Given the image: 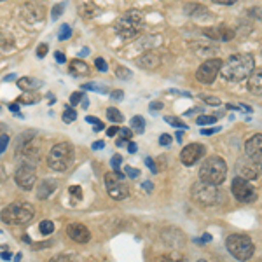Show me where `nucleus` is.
<instances>
[{"mask_svg": "<svg viewBox=\"0 0 262 262\" xmlns=\"http://www.w3.org/2000/svg\"><path fill=\"white\" fill-rule=\"evenodd\" d=\"M54 58H56V61H60V63H65V61H67L65 54H63V53H60V51H58V53L54 54Z\"/></svg>", "mask_w": 262, "mask_h": 262, "instance_id": "nucleus-54", "label": "nucleus"}, {"mask_svg": "<svg viewBox=\"0 0 262 262\" xmlns=\"http://www.w3.org/2000/svg\"><path fill=\"white\" fill-rule=\"evenodd\" d=\"M184 12L189 16H208L206 7L201 4H187V6H184Z\"/></svg>", "mask_w": 262, "mask_h": 262, "instance_id": "nucleus-22", "label": "nucleus"}, {"mask_svg": "<svg viewBox=\"0 0 262 262\" xmlns=\"http://www.w3.org/2000/svg\"><path fill=\"white\" fill-rule=\"evenodd\" d=\"M48 44H40L39 46V48H37V56H39V58H44L46 56V54H48Z\"/></svg>", "mask_w": 262, "mask_h": 262, "instance_id": "nucleus-45", "label": "nucleus"}, {"mask_svg": "<svg viewBox=\"0 0 262 262\" xmlns=\"http://www.w3.org/2000/svg\"><path fill=\"white\" fill-rule=\"evenodd\" d=\"M0 2H4V0H0Z\"/></svg>", "mask_w": 262, "mask_h": 262, "instance_id": "nucleus-63", "label": "nucleus"}, {"mask_svg": "<svg viewBox=\"0 0 262 262\" xmlns=\"http://www.w3.org/2000/svg\"><path fill=\"white\" fill-rule=\"evenodd\" d=\"M116 77L122 79V81H128L129 77H133V72H131L129 69H126V67H122V65H117L116 67Z\"/></svg>", "mask_w": 262, "mask_h": 262, "instance_id": "nucleus-28", "label": "nucleus"}, {"mask_svg": "<svg viewBox=\"0 0 262 262\" xmlns=\"http://www.w3.org/2000/svg\"><path fill=\"white\" fill-rule=\"evenodd\" d=\"M137 65L145 70H154L161 65V58L156 53H152V51H147V53H143L142 56L137 58Z\"/></svg>", "mask_w": 262, "mask_h": 262, "instance_id": "nucleus-17", "label": "nucleus"}, {"mask_svg": "<svg viewBox=\"0 0 262 262\" xmlns=\"http://www.w3.org/2000/svg\"><path fill=\"white\" fill-rule=\"evenodd\" d=\"M105 187H107L108 196L116 201L126 200L129 196V187L126 185L124 177H119L117 173H107L105 175Z\"/></svg>", "mask_w": 262, "mask_h": 262, "instance_id": "nucleus-8", "label": "nucleus"}, {"mask_svg": "<svg viewBox=\"0 0 262 262\" xmlns=\"http://www.w3.org/2000/svg\"><path fill=\"white\" fill-rule=\"evenodd\" d=\"M238 171H239V177H243V179L247 180H255L259 179V164H255L250 159V161H247L245 158H242L238 161Z\"/></svg>", "mask_w": 262, "mask_h": 262, "instance_id": "nucleus-16", "label": "nucleus"}, {"mask_svg": "<svg viewBox=\"0 0 262 262\" xmlns=\"http://www.w3.org/2000/svg\"><path fill=\"white\" fill-rule=\"evenodd\" d=\"M84 98V93H81V91H77V93H74V95H70V105H77L79 101H81Z\"/></svg>", "mask_w": 262, "mask_h": 262, "instance_id": "nucleus-40", "label": "nucleus"}, {"mask_svg": "<svg viewBox=\"0 0 262 262\" xmlns=\"http://www.w3.org/2000/svg\"><path fill=\"white\" fill-rule=\"evenodd\" d=\"M222 60L219 58H210L206 60L203 65H200V69L196 70V79L198 82L201 84H212L215 79H217L219 72H221V67H222Z\"/></svg>", "mask_w": 262, "mask_h": 262, "instance_id": "nucleus-10", "label": "nucleus"}, {"mask_svg": "<svg viewBox=\"0 0 262 262\" xmlns=\"http://www.w3.org/2000/svg\"><path fill=\"white\" fill-rule=\"evenodd\" d=\"M82 90H88V91H98V93H107V86H100V84H95V82H90V84H82Z\"/></svg>", "mask_w": 262, "mask_h": 262, "instance_id": "nucleus-32", "label": "nucleus"}, {"mask_svg": "<svg viewBox=\"0 0 262 262\" xmlns=\"http://www.w3.org/2000/svg\"><path fill=\"white\" fill-rule=\"evenodd\" d=\"M39 101H40V95L35 91H25L23 95L18 98V103H25V105L39 103Z\"/></svg>", "mask_w": 262, "mask_h": 262, "instance_id": "nucleus-23", "label": "nucleus"}, {"mask_svg": "<svg viewBox=\"0 0 262 262\" xmlns=\"http://www.w3.org/2000/svg\"><path fill=\"white\" fill-rule=\"evenodd\" d=\"M67 234H69L70 239L77 243H88L91 239V232L86 226L82 224H69L67 226Z\"/></svg>", "mask_w": 262, "mask_h": 262, "instance_id": "nucleus-15", "label": "nucleus"}, {"mask_svg": "<svg viewBox=\"0 0 262 262\" xmlns=\"http://www.w3.org/2000/svg\"><path fill=\"white\" fill-rule=\"evenodd\" d=\"M191 198L201 206H213L221 200V191H219L215 184H208L205 180H200L192 184Z\"/></svg>", "mask_w": 262, "mask_h": 262, "instance_id": "nucleus-7", "label": "nucleus"}, {"mask_svg": "<svg viewBox=\"0 0 262 262\" xmlns=\"http://www.w3.org/2000/svg\"><path fill=\"white\" fill-rule=\"evenodd\" d=\"M86 54H90V49H82L81 51V56H86Z\"/></svg>", "mask_w": 262, "mask_h": 262, "instance_id": "nucleus-61", "label": "nucleus"}, {"mask_svg": "<svg viewBox=\"0 0 262 262\" xmlns=\"http://www.w3.org/2000/svg\"><path fill=\"white\" fill-rule=\"evenodd\" d=\"M117 135H121V140H124V142H129L131 138H133V131L129 128H119Z\"/></svg>", "mask_w": 262, "mask_h": 262, "instance_id": "nucleus-36", "label": "nucleus"}, {"mask_svg": "<svg viewBox=\"0 0 262 262\" xmlns=\"http://www.w3.org/2000/svg\"><path fill=\"white\" fill-rule=\"evenodd\" d=\"M203 101H205V103H208V105H215V107H217V105H221V100H219L217 96H203Z\"/></svg>", "mask_w": 262, "mask_h": 262, "instance_id": "nucleus-42", "label": "nucleus"}, {"mask_svg": "<svg viewBox=\"0 0 262 262\" xmlns=\"http://www.w3.org/2000/svg\"><path fill=\"white\" fill-rule=\"evenodd\" d=\"M143 187H145V189H147V191H149V192H150V191H152V189H154V185H152V184H150V182H143Z\"/></svg>", "mask_w": 262, "mask_h": 262, "instance_id": "nucleus-58", "label": "nucleus"}, {"mask_svg": "<svg viewBox=\"0 0 262 262\" xmlns=\"http://www.w3.org/2000/svg\"><path fill=\"white\" fill-rule=\"evenodd\" d=\"M145 164L150 168V171H152V173H158V166H156V163H154V159H152V158H147V159H145Z\"/></svg>", "mask_w": 262, "mask_h": 262, "instance_id": "nucleus-48", "label": "nucleus"}, {"mask_svg": "<svg viewBox=\"0 0 262 262\" xmlns=\"http://www.w3.org/2000/svg\"><path fill=\"white\" fill-rule=\"evenodd\" d=\"M70 35H72V28L69 27V25H61L60 32H58V39H60V40H67Z\"/></svg>", "mask_w": 262, "mask_h": 262, "instance_id": "nucleus-35", "label": "nucleus"}, {"mask_svg": "<svg viewBox=\"0 0 262 262\" xmlns=\"http://www.w3.org/2000/svg\"><path fill=\"white\" fill-rule=\"evenodd\" d=\"M219 131H221V128H219V126H217V128H208V129H203L201 133H203V135H206V137H210V135L219 133Z\"/></svg>", "mask_w": 262, "mask_h": 262, "instance_id": "nucleus-49", "label": "nucleus"}, {"mask_svg": "<svg viewBox=\"0 0 262 262\" xmlns=\"http://www.w3.org/2000/svg\"><path fill=\"white\" fill-rule=\"evenodd\" d=\"M70 74L72 75H77V77H86L88 74H90V67H88V63H84L82 60H74L70 63Z\"/></svg>", "mask_w": 262, "mask_h": 262, "instance_id": "nucleus-20", "label": "nucleus"}, {"mask_svg": "<svg viewBox=\"0 0 262 262\" xmlns=\"http://www.w3.org/2000/svg\"><path fill=\"white\" fill-rule=\"evenodd\" d=\"M227 177V164L219 156L208 158L200 168V179L208 182V184L221 185Z\"/></svg>", "mask_w": 262, "mask_h": 262, "instance_id": "nucleus-5", "label": "nucleus"}, {"mask_svg": "<svg viewBox=\"0 0 262 262\" xmlns=\"http://www.w3.org/2000/svg\"><path fill=\"white\" fill-rule=\"evenodd\" d=\"M103 147H105V142H103V140H98V142L93 143L91 149H93V150H100V149H103Z\"/></svg>", "mask_w": 262, "mask_h": 262, "instance_id": "nucleus-52", "label": "nucleus"}, {"mask_svg": "<svg viewBox=\"0 0 262 262\" xmlns=\"http://www.w3.org/2000/svg\"><path fill=\"white\" fill-rule=\"evenodd\" d=\"M255 69V58L252 54L242 53V54H232L227 58L226 63H222L221 72L222 79L227 82H242Z\"/></svg>", "mask_w": 262, "mask_h": 262, "instance_id": "nucleus-1", "label": "nucleus"}, {"mask_svg": "<svg viewBox=\"0 0 262 262\" xmlns=\"http://www.w3.org/2000/svg\"><path fill=\"white\" fill-rule=\"evenodd\" d=\"M182 135H184L182 131H179V133H177V140H179V142H182Z\"/></svg>", "mask_w": 262, "mask_h": 262, "instance_id": "nucleus-62", "label": "nucleus"}, {"mask_svg": "<svg viewBox=\"0 0 262 262\" xmlns=\"http://www.w3.org/2000/svg\"><path fill=\"white\" fill-rule=\"evenodd\" d=\"M245 152H247V158L252 159L255 164L262 163V137L260 135H255V137H252L250 140L245 143Z\"/></svg>", "mask_w": 262, "mask_h": 262, "instance_id": "nucleus-13", "label": "nucleus"}, {"mask_svg": "<svg viewBox=\"0 0 262 262\" xmlns=\"http://www.w3.org/2000/svg\"><path fill=\"white\" fill-rule=\"evenodd\" d=\"M81 101H82V108H88V107H90V100H88V98H82Z\"/></svg>", "mask_w": 262, "mask_h": 262, "instance_id": "nucleus-60", "label": "nucleus"}, {"mask_svg": "<svg viewBox=\"0 0 262 262\" xmlns=\"http://www.w3.org/2000/svg\"><path fill=\"white\" fill-rule=\"evenodd\" d=\"M131 128L135 129L137 135H142L143 131H145V119H143L142 116H135L133 119H131Z\"/></svg>", "mask_w": 262, "mask_h": 262, "instance_id": "nucleus-24", "label": "nucleus"}, {"mask_svg": "<svg viewBox=\"0 0 262 262\" xmlns=\"http://www.w3.org/2000/svg\"><path fill=\"white\" fill-rule=\"evenodd\" d=\"M0 257H2V259H6V260H7V259H11L12 255H11L9 252H2V253H0Z\"/></svg>", "mask_w": 262, "mask_h": 262, "instance_id": "nucleus-59", "label": "nucleus"}, {"mask_svg": "<svg viewBox=\"0 0 262 262\" xmlns=\"http://www.w3.org/2000/svg\"><path fill=\"white\" fill-rule=\"evenodd\" d=\"M54 191V184L53 182H42L40 184V189H39V200H44V198H48L51 192Z\"/></svg>", "mask_w": 262, "mask_h": 262, "instance_id": "nucleus-25", "label": "nucleus"}, {"mask_svg": "<svg viewBox=\"0 0 262 262\" xmlns=\"http://www.w3.org/2000/svg\"><path fill=\"white\" fill-rule=\"evenodd\" d=\"M215 121H217V117L215 116H198L196 124L198 126H206V124H213Z\"/></svg>", "mask_w": 262, "mask_h": 262, "instance_id": "nucleus-33", "label": "nucleus"}, {"mask_svg": "<svg viewBox=\"0 0 262 262\" xmlns=\"http://www.w3.org/2000/svg\"><path fill=\"white\" fill-rule=\"evenodd\" d=\"M75 119H77V112L72 107H67L65 112H63V121H65L67 124H70V122H74Z\"/></svg>", "mask_w": 262, "mask_h": 262, "instance_id": "nucleus-30", "label": "nucleus"}, {"mask_svg": "<svg viewBox=\"0 0 262 262\" xmlns=\"http://www.w3.org/2000/svg\"><path fill=\"white\" fill-rule=\"evenodd\" d=\"M171 143V135H161V137H159V145H163V147H166V145H170Z\"/></svg>", "mask_w": 262, "mask_h": 262, "instance_id": "nucleus-44", "label": "nucleus"}, {"mask_svg": "<svg viewBox=\"0 0 262 262\" xmlns=\"http://www.w3.org/2000/svg\"><path fill=\"white\" fill-rule=\"evenodd\" d=\"M203 35L208 37L212 40H222V42H229L236 37L234 30L227 27H215V28H203Z\"/></svg>", "mask_w": 262, "mask_h": 262, "instance_id": "nucleus-14", "label": "nucleus"}, {"mask_svg": "<svg viewBox=\"0 0 262 262\" xmlns=\"http://www.w3.org/2000/svg\"><path fill=\"white\" fill-rule=\"evenodd\" d=\"M86 121L90 122V124L95 126V128H93V131H95V133H98V131H101V129L105 128L103 122H101V121L98 119V117H95V116H88V117H86Z\"/></svg>", "mask_w": 262, "mask_h": 262, "instance_id": "nucleus-31", "label": "nucleus"}, {"mask_svg": "<svg viewBox=\"0 0 262 262\" xmlns=\"http://www.w3.org/2000/svg\"><path fill=\"white\" fill-rule=\"evenodd\" d=\"M63 7H65V4H60V6H54L53 9V19H58V16L63 12Z\"/></svg>", "mask_w": 262, "mask_h": 262, "instance_id": "nucleus-47", "label": "nucleus"}, {"mask_svg": "<svg viewBox=\"0 0 262 262\" xmlns=\"http://www.w3.org/2000/svg\"><path fill=\"white\" fill-rule=\"evenodd\" d=\"M117 131H119V128H117V126H112V128L107 129V135H108V137H116Z\"/></svg>", "mask_w": 262, "mask_h": 262, "instance_id": "nucleus-55", "label": "nucleus"}, {"mask_svg": "<svg viewBox=\"0 0 262 262\" xmlns=\"http://www.w3.org/2000/svg\"><path fill=\"white\" fill-rule=\"evenodd\" d=\"M9 108L12 112H19V107H18V101H16V103H11L9 105Z\"/></svg>", "mask_w": 262, "mask_h": 262, "instance_id": "nucleus-57", "label": "nucleus"}, {"mask_svg": "<svg viewBox=\"0 0 262 262\" xmlns=\"http://www.w3.org/2000/svg\"><path fill=\"white\" fill-rule=\"evenodd\" d=\"M164 121H166L168 124L177 126V128H180V129H187V124H185V122L182 121L180 117H175V116H166V117H164Z\"/></svg>", "mask_w": 262, "mask_h": 262, "instance_id": "nucleus-29", "label": "nucleus"}, {"mask_svg": "<svg viewBox=\"0 0 262 262\" xmlns=\"http://www.w3.org/2000/svg\"><path fill=\"white\" fill-rule=\"evenodd\" d=\"M39 229H40L42 234H51V232L54 231V224L51 221H42L39 224Z\"/></svg>", "mask_w": 262, "mask_h": 262, "instance_id": "nucleus-34", "label": "nucleus"}, {"mask_svg": "<svg viewBox=\"0 0 262 262\" xmlns=\"http://www.w3.org/2000/svg\"><path fill=\"white\" fill-rule=\"evenodd\" d=\"M248 90H250L253 95H260L262 91V72L260 69H253V72L248 75Z\"/></svg>", "mask_w": 262, "mask_h": 262, "instance_id": "nucleus-19", "label": "nucleus"}, {"mask_svg": "<svg viewBox=\"0 0 262 262\" xmlns=\"http://www.w3.org/2000/svg\"><path fill=\"white\" fill-rule=\"evenodd\" d=\"M111 98L116 100V101H121L122 98H124V93H122L121 90H116V91L111 93Z\"/></svg>", "mask_w": 262, "mask_h": 262, "instance_id": "nucleus-46", "label": "nucleus"}, {"mask_svg": "<svg viewBox=\"0 0 262 262\" xmlns=\"http://www.w3.org/2000/svg\"><path fill=\"white\" fill-rule=\"evenodd\" d=\"M69 191H70V196H72V198H74V196L77 198V201H81V200H82V189L79 187V185H72Z\"/></svg>", "mask_w": 262, "mask_h": 262, "instance_id": "nucleus-38", "label": "nucleus"}, {"mask_svg": "<svg viewBox=\"0 0 262 262\" xmlns=\"http://www.w3.org/2000/svg\"><path fill=\"white\" fill-rule=\"evenodd\" d=\"M215 4H221V6H232V4H236L238 0H213Z\"/></svg>", "mask_w": 262, "mask_h": 262, "instance_id": "nucleus-51", "label": "nucleus"}, {"mask_svg": "<svg viewBox=\"0 0 262 262\" xmlns=\"http://www.w3.org/2000/svg\"><path fill=\"white\" fill-rule=\"evenodd\" d=\"M231 191H232L234 198L239 203H253V201H257L255 187H253V185L247 179H243V177H236V179L232 180Z\"/></svg>", "mask_w": 262, "mask_h": 262, "instance_id": "nucleus-9", "label": "nucleus"}, {"mask_svg": "<svg viewBox=\"0 0 262 262\" xmlns=\"http://www.w3.org/2000/svg\"><path fill=\"white\" fill-rule=\"evenodd\" d=\"M137 149H138L137 143L129 140V142H128V152H129V154H135V152H137Z\"/></svg>", "mask_w": 262, "mask_h": 262, "instance_id": "nucleus-53", "label": "nucleus"}, {"mask_svg": "<svg viewBox=\"0 0 262 262\" xmlns=\"http://www.w3.org/2000/svg\"><path fill=\"white\" fill-rule=\"evenodd\" d=\"M210 239H212V236H210V234H205L201 239H198V243H205V242H210Z\"/></svg>", "mask_w": 262, "mask_h": 262, "instance_id": "nucleus-56", "label": "nucleus"}, {"mask_svg": "<svg viewBox=\"0 0 262 262\" xmlns=\"http://www.w3.org/2000/svg\"><path fill=\"white\" fill-rule=\"evenodd\" d=\"M116 32L121 39H135L143 30V16L140 11H128L116 21Z\"/></svg>", "mask_w": 262, "mask_h": 262, "instance_id": "nucleus-2", "label": "nucleus"}, {"mask_svg": "<svg viewBox=\"0 0 262 262\" xmlns=\"http://www.w3.org/2000/svg\"><path fill=\"white\" fill-rule=\"evenodd\" d=\"M7 143H9V135H2L0 137V154L7 149Z\"/></svg>", "mask_w": 262, "mask_h": 262, "instance_id": "nucleus-43", "label": "nucleus"}, {"mask_svg": "<svg viewBox=\"0 0 262 262\" xmlns=\"http://www.w3.org/2000/svg\"><path fill=\"white\" fill-rule=\"evenodd\" d=\"M205 152L206 149L201 143H189V145H185L180 152V161L184 166H194V164L205 156Z\"/></svg>", "mask_w": 262, "mask_h": 262, "instance_id": "nucleus-12", "label": "nucleus"}, {"mask_svg": "<svg viewBox=\"0 0 262 262\" xmlns=\"http://www.w3.org/2000/svg\"><path fill=\"white\" fill-rule=\"evenodd\" d=\"M74 163V145L69 142H60L49 150L48 166L53 171H65Z\"/></svg>", "mask_w": 262, "mask_h": 262, "instance_id": "nucleus-4", "label": "nucleus"}, {"mask_svg": "<svg viewBox=\"0 0 262 262\" xmlns=\"http://www.w3.org/2000/svg\"><path fill=\"white\" fill-rule=\"evenodd\" d=\"M107 119H108V121H112L114 124H119V122L124 121V116H122V114H121L119 111H117L116 107H111V108L107 111Z\"/></svg>", "mask_w": 262, "mask_h": 262, "instance_id": "nucleus-26", "label": "nucleus"}, {"mask_svg": "<svg viewBox=\"0 0 262 262\" xmlns=\"http://www.w3.org/2000/svg\"><path fill=\"white\" fill-rule=\"evenodd\" d=\"M121 161H122V158H121L119 154L114 156V158H112V168H114V171H116L119 177H124V175L121 173V170H119V168H121Z\"/></svg>", "mask_w": 262, "mask_h": 262, "instance_id": "nucleus-37", "label": "nucleus"}, {"mask_svg": "<svg viewBox=\"0 0 262 262\" xmlns=\"http://www.w3.org/2000/svg\"><path fill=\"white\" fill-rule=\"evenodd\" d=\"M14 179H16V184H18L21 189L30 191V189L33 187V184H35V180H37L35 164L30 163V161H23L18 166V170H16Z\"/></svg>", "mask_w": 262, "mask_h": 262, "instance_id": "nucleus-11", "label": "nucleus"}, {"mask_svg": "<svg viewBox=\"0 0 262 262\" xmlns=\"http://www.w3.org/2000/svg\"><path fill=\"white\" fill-rule=\"evenodd\" d=\"M40 86H42V82L37 81V79H33V77L18 79V88L21 91H35V90H39Z\"/></svg>", "mask_w": 262, "mask_h": 262, "instance_id": "nucleus-21", "label": "nucleus"}, {"mask_svg": "<svg viewBox=\"0 0 262 262\" xmlns=\"http://www.w3.org/2000/svg\"><path fill=\"white\" fill-rule=\"evenodd\" d=\"M226 247L229 253L238 260H248L255 253V245L245 234H231L226 239Z\"/></svg>", "mask_w": 262, "mask_h": 262, "instance_id": "nucleus-6", "label": "nucleus"}, {"mask_svg": "<svg viewBox=\"0 0 262 262\" xmlns=\"http://www.w3.org/2000/svg\"><path fill=\"white\" fill-rule=\"evenodd\" d=\"M161 108H163L161 101H152V103H150V111L152 112H154V111H161Z\"/></svg>", "mask_w": 262, "mask_h": 262, "instance_id": "nucleus-50", "label": "nucleus"}, {"mask_svg": "<svg viewBox=\"0 0 262 262\" xmlns=\"http://www.w3.org/2000/svg\"><path fill=\"white\" fill-rule=\"evenodd\" d=\"M23 16L27 21L37 23V21H42V18H44V11H42L39 4H27L23 9Z\"/></svg>", "mask_w": 262, "mask_h": 262, "instance_id": "nucleus-18", "label": "nucleus"}, {"mask_svg": "<svg viewBox=\"0 0 262 262\" xmlns=\"http://www.w3.org/2000/svg\"><path fill=\"white\" fill-rule=\"evenodd\" d=\"M95 65H96V69L101 70V72H107V70H108L107 61H105L103 58H96V60H95Z\"/></svg>", "mask_w": 262, "mask_h": 262, "instance_id": "nucleus-41", "label": "nucleus"}, {"mask_svg": "<svg viewBox=\"0 0 262 262\" xmlns=\"http://www.w3.org/2000/svg\"><path fill=\"white\" fill-rule=\"evenodd\" d=\"M191 48H194V49H203L198 54H206V56H213V54L219 51V48H215V46H205V44H191Z\"/></svg>", "mask_w": 262, "mask_h": 262, "instance_id": "nucleus-27", "label": "nucleus"}, {"mask_svg": "<svg viewBox=\"0 0 262 262\" xmlns=\"http://www.w3.org/2000/svg\"><path fill=\"white\" fill-rule=\"evenodd\" d=\"M35 210L30 203H11L0 213L2 222H6L7 226H25L33 219Z\"/></svg>", "mask_w": 262, "mask_h": 262, "instance_id": "nucleus-3", "label": "nucleus"}, {"mask_svg": "<svg viewBox=\"0 0 262 262\" xmlns=\"http://www.w3.org/2000/svg\"><path fill=\"white\" fill-rule=\"evenodd\" d=\"M124 175L129 177V179H137V177H140V170H137V168H131V166H126L124 168Z\"/></svg>", "mask_w": 262, "mask_h": 262, "instance_id": "nucleus-39", "label": "nucleus"}]
</instances>
